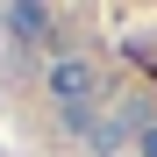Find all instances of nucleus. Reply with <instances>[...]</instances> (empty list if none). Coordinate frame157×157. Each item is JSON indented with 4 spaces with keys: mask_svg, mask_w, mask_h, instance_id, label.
Instances as JSON below:
<instances>
[{
    "mask_svg": "<svg viewBox=\"0 0 157 157\" xmlns=\"http://www.w3.org/2000/svg\"><path fill=\"white\" fill-rule=\"evenodd\" d=\"M43 93L57 100L64 128H71V121H86V114L100 107V71H93V57H50V71H43Z\"/></svg>",
    "mask_w": 157,
    "mask_h": 157,
    "instance_id": "1",
    "label": "nucleus"
},
{
    "mask_svg": "<svg viewBox=\"0 0 157 157\" xmlns=\"http://www.w3.org/2000/svg\"><path fill=\"white\" fill-rule=\"evenodd\" d=\"M136 128H143V107H136V100H107V107H93L86 121H71V136L86 143L93 157H114V150H136Z\"/></svg>",
    "mask_w": 157,
    "mask_h": 157,
    "instance_id": "2",
    "label": "nucleus"
},
{
    "mask_svg": "<svg viewBox=\"0 0 157 157\" xmlns=\"http://www.w3.org/2000/svg\"><path fill=\"white\" fill-rule=\"evenodd\" d=\"M0 21L14 29V43H36V36H43L57 14H50V7H29V0H21V7H0Z\"/></svg>",
    "mask_w": 157,
    "mask_h": 157,
    "instance_id": "3",
    "label": "nucleus"
},
{
    "mask_svg": "<svg viewBox=\"0 0 157 157\" xmlns=\"http://www.w3.org/2000/svg\"><path fill=\"white\" fill-rule=\"evenodd\" d=\"M136 157H157V121H143V128H136Z\"/></svg>",
    "mask_w": 157,
    "mask_h": 157,
    "instance_id": "4",
    "label": "nucleus"
}]
</instances>
